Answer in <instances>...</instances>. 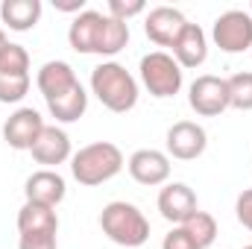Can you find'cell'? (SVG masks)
I'll list each match as a JSON object with an SVG mask.
<instances>
[{
	"label": "cell",
	"mask_w": 252,
	"mask_h": 249,
	"mask_svg": "<svg viewBox=\"0 0 252 249\" xmlns=\"http://www.w3.org/2000/svg\"><path fill=\"white\" fill-rule=\"evenodd\" d=\"M30 85H32L30 73H21V76L0 73V103H21L30 94Z\"/></svg>",
	"instance_id": "obj_24"
},
{
	"label": "cell",
	"mask_w": 252,
	"mask_h": 249,
	"mask_svg": "<svg viewBox=\"0 0 252 249\" xmlns=\"http://www.w3.org/2000/svg\"><path fill=\"white\" fill-rule=\"evenodd\" d=\"M38 232H56L59 235V214L50 205L24 202L18 211V235H38Z\"/></svg>",
	"instance_id": "obj_18"
},
{
	"label": "cell",
	"mask_w": 252,
	"mask_h": 249,
	"mask_svg": "<svg viewBox=\"0 0 252 249\" xmlns=\"http://www.w3.org/2000/svg\"><path fill=\"white\" fill-rule=\"evenodd\" d=\"M106 9H109L106 15H112V18H118V21L126 24L129 18L144 15V12H147V3H144V0H109Z\"/></svg>",
	"instance_id": "obj_25"
},
{
	"label": "cell",
	"mask_w": 252,
	"mask_h": 249,
	"mask_svg": "<svg viewBox=\"0 0 252 249\" xmlns=\"http://www.w3.org/2000/svg\"><path fill=\"white\" fill-rule=\"evenodd\" d=\"M18 249H59V238H56V232L18 235Z\"/></svg>",
	"instance_id": "obj_26"
},
{
	"label": "cell",
	"mask_w": 252,
	"mask_h": 249,
	"mask_svg": "<svg viewBox=\"0 0 252 249\" xmlns=\"http://www.w3.org/2000/svg\"><path fill=\"white\" fill-rule=\"evenodd\" d=\"M124 153L112 141H94L88 147H79V153L70 156V176L85 187H97L115 179L124 170Z\"/></svg>",
	"instance_id": "obj_1"
},
{
	"label": "cell",
	"mask_w": 252,
	"mask_h": 249,
	"mask_svg": "<svg viewBox=\"0 0 252 249\" xmlns=\"http://www.w3.org/2000/svg\"><path fill=\"white\" fill-rule=\"evenodd\" d=\"M241 249H252V244H250V247H241Z\"/></svg>",
	"instance_id": "obj_32"
},
{
	"label": "cell",
	"mask_w": 252,
	"mask_h": 249,
	"mask_svg": "<svg viewBox=\"0 0 252 249\" xmlns=\"http://www.w3.org/2000/svg\"><path fill=\"white\" fill-rule=\"evenodd\" d=\"M56 9L59 12H85V0H56Z\"/></svg>",
	"instance_id": "obj_29"
},
{
	"label": "cell",
	"mask_w": 252,
	"mask_h": 249,
	"mask_svg": "<svg viewBox=\"0 0 252 249\" xmlns=\"http://www.w3.org/2000/svg\"><path fill=\"white\" fill-rule=\"evenodd\" d=\"M188 103L199 118H217L229 109V82L214 73H202L190 82Z\"/></svg>",
	"instance_id": "obj_6"
},
{
	"label": "cell",
	"mask_w": 252,
	"mask_h": 249,
	"mask_svg": "<svg viewBox=\"0 0 252 249\" xmlns=\"http://www.w3.org/2000/svg\"><path fill=\"white\" fill-rule=\"evenodd\" d=\"M138 73H141V85L156 100H170L182 91V67L164 50H153V53L141 56Z\"/></svg>",
	"instance_id": "obj_4"
},
{
	"label": "cell",
	"mask_w": 252,
	"mask_h": 249,
	"mask_svg": "<svg viewBox=\"0 0 252 249\" xmlns=\"http://www.w3.org/2000/svg\"><path fill=\"white\" fill-rule=\"evenodd\" d=\"M164 144H167V156L170 158H176V161H193V158H199L205 153L208 132L196 121H176L167 129Z\"/></svg>",
	"instance_id": "obj_7"
},
{
	"label": "cell",
	"mask_w": 252,
	"mask_h": 249,
	"mask_svg": "<svg viewBox=\"0 0 252 249\" xmlns=\"http://www.w3.org/2000/svg\"><path fill=\"white\" fill-rule=\"evenodd\" d=\"M126 170L129 176L138 182V185H147V187H158V185H167L170 179V156L161 153V150H135L126 161Z\"/></svg>",
	"instance_id": "obj_9"
},
{
	"label": "cell",
	"mask_w": 252,
	"mask_h": 249,
	"mask_svg": "<svg viewBox=\"0 0 252 249\" xmlns=\"http://www.w3.org/2000/svg\"><path fill=\"white\" fill-rule=\"evenodd\" d=\"M235 217H238V223L244 229L252 232V187L238 193V199H235Z\"/></svg>",
	"instance_id": "obj_27"
},
{
	"label": "cell",
	"mask_w": 252,
	"mask_h": 249,
	"mask_svg": "<svg viewBox=\"0 0 252 249\" xmlns=\"http://www.w3.org/2000/svg\"><path fill=\"white\" fill-rule=\"evenodd\" d=\"M100 229L103 235L126 249H138L150 241V220L144 217V211L126 199H115L109 205H103L100 211Z\"/></svg>",
	"instance_id": "obj_3"
},
{
	"label": "cell",
	"mask_w": 252,
	"mask_h": 249,
	"mask_svg": "<svg viewBox=\"0 0 252 249\" xmlns=\"http://www.w3.org/2000/svg\"><path fill=\"white\" fill-rule=\"evenodd\" d=\"M185 24H188V18L179 9H173V6H156L144 18V32H147V38L153 44L173 47V41L179 38V32H182Z\"/></svg>",
	"instance_id": "obj_12"
},
{
	"label": "cell",
	"mask_w": 252,
	"mask_h": 249,
	"mask_svg": "<svg viewBox=\"0 0 252 249\" xmlns=\"http://www.w3.org/2000/svg\"><path fill=\"white\" fill-rule=\"evenodd\" d=\"M35 85H38L44 103H50V100H56V97L67 94L73 85H79V79H76V70H73L67 62L53 59V62H44L41 67H38V73H35Z\"/></svg>",
	"instance_id": "obj_16"
},
{
	"label": "cell",
	"mask_w": 252,
	"mask_h": 249,
	"mask_svg": "<svg viewBox=\"0 0 252 249\" xmlns=\"http://www.w3.org/2000/svg\"><path fill=\"white\" fill-rule=\"evenodd\" d=\"M41 0H3L0 3V21L12 32H30L41 21Z\"/></svg>",
	"instance_id": "obj_17"
},
{
	"label": "cell",
	"mask_w": 252,
	"mask_h": 249,
	"mask_svg": "<svg viewBox=\"0 0 252 249\" xmlns=\"http://www.w3.org/2000/svg\"><path fill=\"white\" fill-rule=\"evenodd\" d=\"M161 249H196L193 247V241H190V235L182 229V226H173L167 235H164V241H161Z\"/></svg>",
	"instance_id": "obj_28"
},
{
	"label": "cell",
	"mask_w": 252,
	"mask_h": 249,
	"mask_svg": "<svg viewBox=\"0 0 252 249\" xmlns=\"http://www.w3.org/2000/svg\"><path fill=\"white\" fill-rule=\"evenodd\" d=\"M211 41L229 56L247 53L252 47V15L247 9L220 12L214 18V27H211Z\"/></svg>",
	"instance_id": "obj_5"
},
{
	"label": "cell",
	"mask_w": 252,
	"mask_h": 249,
	"mask_svg": "<svg viewBox=\"0 0 252 249\" xmlns=\"http://www.w3.org/2000/svg\"><path fill=\"white\" fill-rule=\"evenodd\" d=\"M182 229L190 235V241H193L196 249H211V244L217 241V220L208 211H196L190 220L182 223Z\"/></svg>",
	"instance_id": "obj_20"
},
{
	"label": "cell",
	"mask_w": 252,
	"mask_h": 249,
	"mask_svg": "<svg viewBox=\"0 0 252 249\" xmlns=\"http://www.w3.org/2000/svg\"><path fill=\"white\" fill-rule=\"evenodd\" d=\"M44 118L35 112V109H30V106H24V109H18V112H12L9 115V121L3 124V141L12 147V150H32V144L38 141V135L44 132Z\"/></svg>",
	"instance_id": "obj_11"
},
{
	"label": "cell",
	"mask_w": 252,
	"mask_h": 249,
	"mask_svg": "<svg viewBox=\"0 0 252 249\" xmlns=\"http://www.w3.org/2000/svg\"><path fill=\"white\" fill-rule=\"evenodd\" d=\"M129 44V24L106 15V27H103V44H100V56H118Z\"/></svg>",
	"instance_id": "obj_21"
},
{
	"label": "cell",
	"mask_w": 252,
	"mask_h": 249,
	"mask_svg": "<svg viewBox=\"0 0 252 249\" xmlns=\"http://www.w3.org/2000/svg\"><path fill=\"white\" fill-rule=\"evenodd\" d=\"M226 82H229V109L252 112V70L232 73Z\"/></svg>",
	"instance_id": "obj_22"
},
{
	"label": "cell",
	"mask_w": 252,
	"mask_h": 249,
	"mask_svg": "<svg viewBox=\"0 0 252 249\" xmlns=\"http://www.w3.org/2000/svg\"><path fill=\"white\" fill-rule=\"evenodd\" d=\"M47 109H50V115H53L59 124H76V121L88 112V94H85L82 82H79V85H73L67 94L56 97V100H50V103H47Z\"/></svg>",
	"instance_id": "obj_19"
},
{
	"label": "cell",
	"mask_w": 252,
	"mask_h": 249,
	"mask_svg": "<svg viewBox=\"0 0 252 249\" xmlns=\"http://www.w3.org/2000/svg\"><path fill=\"white\" fill-rule=\"evenodd\" d=\"M103 27H106V15L97 9H85L79 12L70 27H67V44L82 53V56H100V44H103Z\"/></svg>",
	"instance_id": "obj_8"
},
{
	"label": "cell",
	"mask_w": 252,
	"mask_h": 249,
	"mask_svg": "<svg viewBox=\"0 0 252 249\" xmlns=\"http://www.w3.org/2000/svg\"><path fill=\"white\" fill-rule=\"evenodd\" d=\"M32 158H35V164H41L44 170H56L59 164L64 161H70V156H73V150H70V138H67V132H64L62 126H44V132L38 135V141L32 144Z\"/></svg>",
	"instance_id": "obj_13"
},
{
	"label": "cell",
	"mask_w": 252,
	"mask_h": 249,
	"mask_svg": "<svg viewBox=\"0 0 252 249\" xmlns=\"http://www.w3.org/2000/svg\"><path fill=\"white\" fill-rule=\"evenodd\" d=\"M0 73H12V76H21V73H30V53L24 44H6L0 50Z\"/></svg>",
	"instance_id": "obj_23"
},
{
	"label": "cell",
	"mask_w": 252,
	"mask_h": 249,
	"mask_svg": "<svg viewBox=\"0 0 252 249\" xmlns=\"http://www.w3.org/2000/svg\"><path fill=\"white\" fill-rule=\"evenodd\" d=\"M158 211H161V217L167 223L182 226L185 220H190L199 211V202H196L193 187L185 185V182H167V185L158 190Z\"/></svg>",
	"instance_id": "obj_10"
},
{
	"label": "cell",
	"mask_w": 252,
	"mask_h": 249,
	"mask_svg": "<svg viewBox=\"0 0 252 249\" xmlns=\"http://www.w3.org/2000/svg\"><path fill=\"white\" fill-rule=\"evenodd\" d=\"M170 56L179 62V67L185 70V67H199V64L208 59V38H205V32H202V27L199 24H185L182 27V32H179V38L173 41V47H170Z\"/></svg>",
	"instance_id": "obj_15"
},
{
	"label": "cell",
	"mask_w": 252,
	"mask_h": 249,
	"mask_svg": "<svg viewBox=\"0 0 252 249\" xmlns=\"http://www.w3.org/2000/svg\"><path fill=\"white\" fill-rule=\"evenodd\" d=\"M91 94L115 115H126L138 103V79L121 62H100L91 70Z\"/></svg>",
	"instance_id": "obj_2"
},
{
	"label": "cell",
	"mask_w": 252,
	"mask_h": 249,
	"mask_svg": "<svg viewBox=\"0 0 252 249\" xmlns=\"http://www.w3.org/2000/svg\"><path fill=\"white\" fill-rule=\"evenodd\" d=\"M24 196H27V202H38V205L56 208L64 196H67V185H64V179L59 176V170H44L41 167V170H35V173L27 176Z\"/></svg>",
	"instance_id": "obj_14"
},
{
	"label": "cell",
	"mask_w": 252,
	"mask_h": 249,
	"mask_svg": "<svg viewBox=\"0 0 252 249\" xmlns=\"http://www.w3.org/2000/svg\"><path fill=\"white\" fill-rule=\"evenodd\" d=\"M6 44H9V38H6V32H3V27H0V50H3Z\"/></svg>",
	"instance_id": "obj_30"
},
{
	"label": "cell",
	"mask_w": 252,
	"mask_h": 249,
	"mask_svg": "<svg viewBox=\"0 0 252 249\" xmlns=\"http://www.w3.org/2000/svg\"><path fill=\"white\" fill-rule=\"evenodd\" d=\"M247 12H250V15H252V3H250V9H247Z\"/></svg>",
	"instance_id": "obj_31"
}]
</instances>
